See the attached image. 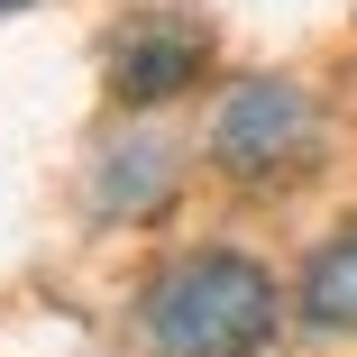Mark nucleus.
Here are the masks:
<instances>
[{"label": "nucleus", "instance_id": "nucleus-1", "mask_svg": "<svg viewBox=\"0 0 357 357\" xmlns=\"http://www.w3.org/2000/svg\"><path fill=\"white\" fill-rule=\"evenodd\" d=\"M284 330V284L248 248H183L137 284V339L156 357H266Z\"/></svg>", "mask_w": 357, "mask_h": 357}, {"label": "nucleus", "instance_id": "nucleus-5", "mask_svg": "<svg viewBox=\"0 0 357 357\" xmlns=\"http://www.w3.org/2000/svg\"><path fill=\"white\" fill-rule=\"evenodd\" d=\"M165 147H110L101 156V211H147V202H165Z\"/></svg>", "mask_w": 357, "mask_h": 357}, {"label": "nucleus", "instance_id": "nucleus-4", "mask_svg": "<svg viewBox=\"0 0 357 357\" xmlns=\"http://www.w3.org/2000/svg\"><path fill=\"white\" fill-rule=\"evenodd\" d=\"M294 312H303V330H321V339H357V220L312 248V266H303V284H294Z\"/></svg>", "mask_w": 357, "mask_h": 357}, {"label": "nucleus", "instance_id": "nucleus-3", "mask_svg": "<svg viewBox=\"0 0 357 357\" xmlns=\"http://www.w3.org/2000/svg\"><path fill=\"white\" fill-rule=\"evenodd\" d=\"M211 74V28L192 10H137L110 37V101L119 110H156Z\"/></svg>", "mask_w": 357, "mask_h": 357}, {"label": "nucleus", "instance_id": "nucleus-2", "mask_svg": "<svg viewBox=\"0 0 357 357\" xmlns=\"http://www.w3.org/2000/svg\"><path fill=\"white\" fill-rule=\"evenodd\" d=\"M321 147V101L284 74H248L211 101V165L229 183H284Z\"/></svg>", "mask_w": 357, "mask_h": 357}, {"label": "nucleus", "instance_id": "nucleus-6", "mask_svg": "<svg viewBox=\"0 0 357 357\" xmlns=\"http://www.w3.org/2000/svg\"><path fill=\"white\" fill-rule=\"evenodd\" d=\"M10 10H28V0H0V19H10Z\"/></svg>", "mask_w": 357, "mask_h": 357}]
</instances>
